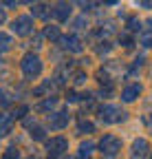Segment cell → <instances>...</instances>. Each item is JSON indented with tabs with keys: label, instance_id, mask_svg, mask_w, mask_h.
Here are the masks:
<instances>
[{
	"label": "cell",
	"instance_id": "obj_1",
	"mask_svg": "<svg viewBox=\"0 0 152 159\" xmlns=\"http://www.w3.org/2000/svg\"><path fill=\"white\" fill-rule=\"evenodd\" d=\"M18 31H20V33H27V20H20V22H18Z\"/></svg>",
	"mask_w": 152,
	"mask_h": 159
}]
</instances>
